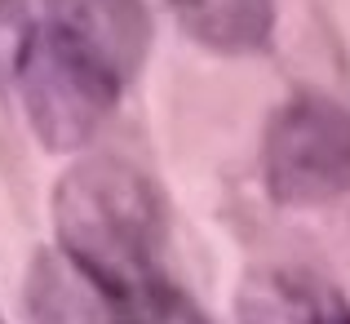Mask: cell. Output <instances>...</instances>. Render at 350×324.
<instances>
[{
	"mask_svg": "<svg viewBox=\"0 0 350 324\" xmlns=\"http://www.w3.org/2000/svg\"><path fill=\"white\" fill-rule=\"evenodd\" d=\"M182 32L217 53L262 49L275 27L271 0H169Z\"/></svg>",
	"mask_w": 350,
	"mask_h": 324,
	"instance_id": "obj_7",
	"label": "cell"
},
{
	"mask_svg": "<svg viewBox=\"0 0 350 324\" xmlns=\"http://www.w3.org/2000/svg\"><path fill=\"white\" fill-rule=\"evenodd\" d=\"M27 320L31 324H120L111 298L62 253H40L27 271Z\"/></svg>",
	"mask_w": 350,
	"mask_h": 324,
	"instance_id": "obj_6",
	"label": "cell"
},
{
	"mask_svg": "<svg viewBox=\"0 0 350 324\" xmlns=\"http://www.w3.org/2000/svg\"><path fill=\"white\" fill-rule=\"evenodd\" d=\"M18 85H23V103H27L36 134L53 151L85 147L98 134V125L107 120V111L116 107L120 89H124L116 76H107L98 62H89L85 53L62 45L44 27L31 32Z\"/></svg>",
	"mask_w": 350,
	"mask_h": 324,
	"instance_id": "obj_3",
	"label": "cell"
},
{
	"mask_svg": "<svg viewBox=\"0 0 350 324\" xmlns=\"http://www.w3.org/2000/svg\"><path fill=\"white\" fill-rule=\"evenodd\" d=\"M58 249L111 302L137 307L155 289L164 214L155 187L120 160H80L53 196Z\"/></svg>",
	"mask_w": 350,
	"mask_h": 324,
	"instance_id": "obj_1",
	"label": "cell"
},
{
	"mask_svg": "<svg viewBox=\"0 0 350 324\" xmlns=\"http://www.w3.org/2000/svg\"><path fill=\"white\" fill-rule=\"evenodd\" d=\"M239 324H350V302L301 271H266L239 293Z\"/></svg>",
	"mask_w": 350,
	"mask_h": 324,
	"instance_id": "obj_5",
	"label": "cell"
},
{
	"mask_svg": "<svg viewBox=\"0 0 350 324\" xmlns=\"http://www.w3.org/2000/svg\"><path fill=\"white\" fill-rule=\"evenodd\" d=\"M266 191L280 205H328L350 191V111L297 94L271 116L262 147Z\"/></svg>",
	"mask_w": 350,
	"mask_h": 324,
	"instance_id": "obj_2",
	"label": "cell"
},
{
	"mask_svg": "<svg viewBox=\"0 0 350 324\" xmlns=\"http://www.w3.org/2000/svg\"><path fill=\"white\" fill-rule=\"evenodd\" d=\"M44 32L129 85L151 45V18L142 0H49Z\"/></svg>",
	"mask_w": 350,
	"mask_h": 324,
	"instance_id": "obj_4",
	"label": "cell"
},
{
	"mask_svg": "<svg viewBox=\"0 0 350 324\" xmlns=\"http://www.w3.org/2000/svg\"><path fill=\"white\" fill-rule=\"evenodd\" d=\"M137 324H208L200 307H191L182 293H169L155 284L142 302H137Z\"/></svg>",
	"mask_w": 350,
	"mask_h": 324,
	"instance_id": "obj_9",
	"label": "cell"
},
{
	"mask_svg": "<svg viewBox=\"0 0 350 324\" xmlns=\"http://www.w3.org/2000/svg\"><path fill=\"white\" fill-rule=\"evenodd\" d=\"M31 32L36 27H31V14H27V0H0V89L9 80H18Z\"/></svg>",
	"mask_w": 350,
	"mask_h": 324,
	"instance_id": "obj_8",
	"label": "cell"
}]
</instances>
